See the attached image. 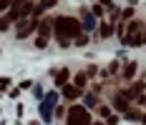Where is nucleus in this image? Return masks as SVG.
Returning a JSON list of instances; mask_svg holds the SVG:
<instances>
[{"label":"nucleus","mask_w":146,"mask_h":125,"mask_svg":"<svg viewBox=\"0 0 146 125\" xmlns=\"http://www.w3.org/2000/svg\"><path fill=\"white\" fill-rule=\"evenodd\" d=\"M118 123V115H111V118H108V123H106V125H116Z\"/></svg>","instance_id":"b1692460"},{"label":"nucleus","mask_w":146,"mask_h":125,"mask_svg":"<svg viewBox=\"0 0 146 125\" xmlns=\"http://www.w3.org/2000/svg\"><path fill=\"white\" fill-rule=\"evenodd\" d=\"M91 13L96 15V18H101V15H103V8H101V5H93V10H91Z\"/></svg>","instance_id":"412c9836"},{"label":"nucleus","mask_w":146,"mask_h":125,"mask_svg":"<svg viewBox=\"0 0 146 125\" xmlns=\"http://www.w3.org/2000/svg\"><path fill=\"white\" fill-rule=\"evenodd\" d=\"M10 25H13V20H10L8 15H3V18H0V33H5V30L10 28Z\"/></svg>","instance_id":"4468645a"},{"label":"nucleus","mask_w":146,"mask_h":125,"mask_svg":"<svg viewBox=\"0 0 146 125\" xmlns=\"http://www.w3.org/2000/svg\"><path fill=\"white\" fill-rule=\"evenodd\" d=\"M86 43H88V35H83V33L76 38V45H86Z\"/></svg>","instance_id":"aec40b11"},{"label":"nucleus","mask_w":146,"mask_h":125,"mask_svg":"<svg viewBox=\"0 0 146 125\" xmlns=\"http://www.w3.org/2000/svg\"><path fill=\"white\" fill-rule=\"evenodd\" d=\"M66 123L68 125H91V110L83 108V105H71L68 108V115H66Z\"/></svg>","instance_id":"f03ea898"},{"label":"nucleus","mask_w":146,"mask_h":125,"mask_svg":"<svg viewBox=\"0 0 146 125\" xmlns=\"http://www.w3.org/2000/svg\"><path fill=\"white\" fill-rule=\"evenodd\" d=\"M129 103H131V100H129V98L123 95V93H116V95H113V108H116L118 113L131 110V108H129Z\"/></svg>","instance_id":"423d86ee"},{"label":"nucleus","mask_w":146,"mask_h":125,"mask_svg":"<svg viewBox=\"0 0 146 125\" xmlns=\"http://www.w3.org/2000/svg\"><path fill=\"white\" fill-rule=\"evenodd\" d=\"M35 28H38V18H25V20L18 23V28H15V38H18V40H25Z\"/></svg>","instance_id":"7ed1b4c3"},{"label":"nucleus","mask_w":146,"mask_h":125,"mask_svg":"<svg viewBox=\"0 0 146 125\" xmlns=\"http://www.w3.org/2000/svg\"><path fill=\"white\" fill-rule=\"evenodd\" d=\"M53 28H56V38H58L60 45H68L71 38H78L81 35V23L71 18V15H58L56 20H53Z\"/></svg>","instance_id":"f257e3e1"},{"label":"nucleus","mask_w":146,"mask_h":125,"mask_svg":"<svg viewBox=\"0 0 146 125\" xmlns=\"http://www.w3.org/2000/svg\"><path fill=\"white\" fill-rule=\"evenodd\" d=\"M56 3H58V0H40V3H38V8H40V10H48V8H53Z\"/></svg>","instance_id":"2eb2a0df"},{"label":"nucleus","mask_w":146,"mask_h":125,"mask_svg":"<svg viewBox=\"0 0 146 125\" xmlns=\"http://www.w3.org/2000/svg\"><path fill=\"white\" fill-rule=\"evenodd\" d=\"M56 115H58V118H66V115H68V110H66V108H56Z\"/></svg>","instance_id":"4be33fe9"},{"label":"nucleus","mask_w":146,"mask_h":125,"mask_svg":"<svg viewBox=\"0 0 146 125\" xmlns=\"http://www.w3.org/2000/svg\"><path fill=\"white\" fill-rule=\"evenodd\" d=\"M35 98H38V100H43V88H40V85L35 88Z\"/></svg>","instance_id":"5701e85b"},{"label":"nucleus","mask_w":146,"mask_h":125,"mask_svg":"<svg viewBox=\"0 0 146 125\" xmlns=\"http://www.w3.org/2000/svg\"><path fill=\"white\" fill-rule=\"evenodd\" d=\"M53 103H56V93H50L48 98H43V103H40V115H43V120H50L53 118Z\"/></svg>","instance_id":"20e7f679"},{"label":"nucleus","mask_w":146,"mask_h":125,"mask_svg":"<svg viewBox=\"0 0 146 125\" xmlns=\"http://www.w3.org/2000/svg\"><path fill=\"white\" fill-rule=\"evenodd\" d=\"M98 113H101V115L106 118V120L111 118V108H108V105H101V108H98Z\"/></svg>","instance_id":"a211bd4d"},{"label":"nucleus","mask_w":146,"mask_h":125,"mask_svg":"<svg viewBox=\"0 0 146 125\" xmlns=\"http://www.w3.org/2000/svg\"><path fill=\"white\" fill-rule=\"evenodd\" d=\"M141 43H146V28H144V33H141Z\"/></svg>","instance_id":"393cba45"},{"label":"nucleus","mask_w":146,"mask_h":125,"mask_svg":"<svg viewBox=\"0 0 146 125\" xmlns=\"http://www.w3.org/2000/svg\"><path fill=\"white\" fill-rule=\"evenodd\" d=\"M86 80H88V75H86V73H78V75L73 78V85H76L78 90H83V85H86Z\"/></svg>","instance_id":"9b49d317"},{"label":"nucleus","mask_w":146,"mask_h":125,"mask_svg":"<svg viewBox=\"0 0 146 125\" xmlns=\"http://www.w3.org/2000/svg\"><path fill=\"white\" fill-rule=\"evenodd\" d=\"M13 3H15V0H0V13H3V10H10Z\"/></svg>","instance_id":"dca6fc26"},{"label":"nucleus","mask_w":146,"mask_h":125,"mask_svg":"<svg viewBox=\"0 0 146 125\" xmlns=\"http://www.w3.org/2000/svg\"><path fill=\"white\" fill-rule=\"evenodd\" d=\"M68 78H71V73H68V68H60V70H56L53 73V80H56V85H68Z\"/></svg>","instance_id":"0eeeda50"},{"label":"nucleus","mask_w":146,"mask_h":125,"mask_svg":"<svg viewBox=\"0 0 146 125\" xmlns=\"http://www.w3.org/2000/svg\"><path fill=\"white\" fill-rule=\"evenodd\" d=\"M98 103V98H96V93H91V95H86V105L91 108V105H96Z\"/></svg>","instance_id":"f3484780"},{"label":"nucleus","mask_w":146,"mask_h":125,"mask_svg":"<svg viewBox=\"0 0 146 125\" xmlns=\"http://www.w3.org/2000/svg\"><path fill=\"white\" fill-rule=\"evenodd\" d=\"M98 35H101V38H111V35H113V25H111V23H103Z\"/></svg>","instance_id":"ddd939ff"},{"label":"nucleus","mask_w":146,"mask_h":125,"mask_svg":"<svg viewBox=\"0 0 146 125\" xmlns=\"http://www.w3.org/2000/svg\"><path fill=\"white\" fill-rule=\"evenodd\" d=\"M83 90H78L76 85H63V98H68V100H78Z\"/></svg>","instance_id":"6e6552de"},{"label":"nucleus","mask_w":146,"mask_h":125,"mask_svg":"<svg viewBox=\"0 0 146 125\" xmlns=\"http://www.w3.org/2000/svg\"><path fill=\"white\" fill-rule=\"evenodd\" d=\"M91 125H106V123H91Z\"/></svg>","instance_id":"a878e982"},{"label":"nucleus","mask_w":146,"mask_h":125,"mask_svg":"<svg viewBox=\"0 0 146 125\" xmlns=\"http://www.w3.org/2000/svg\"><path fill=\"white\" fill-rule=\"evenodd\" d=\"M50 33H53V20L50 18H45V20H40L38 23V38H50Z\"/></svg>","instance_id":"39448f33"},{"label":"nucleus","mask_w":146,"mask_h":125,"mask_svg":"<svg viewBox=\"0 0 146 125\" xmlns=\"http://www.w3.org/2000/svg\"><path fill=\"white\" fill-rule=\"evenodd\" d=\"M81 15H83V25H86V33H91V30L96 28V23H93V18H91V15H88L86 10H83Z\"/></svg>","instance_id":"f8f14e48"},{"label":"nucleus","mask_w":146,"mask_h":125,"mask_svg":"<svg viewBox=\"0 0 146 125\" xmlns=\"http://www.w3.org/2000/svg\"><path fill=\"white\" fill-rule=\"evenodd\" d=\"M133 75H136V63H126V65H123V78L131 80Z\"/></svg>","instance_id":"9d476101"},{"label":"nucleus","mask_w":146,"mask_h":125,"mask_svg":"<svg viewBox=\"0 0 146 125\" xmlns=\"http://www.w3.org/2000/svg\"><path fill=\"white\" fill-rule=\"evenodd\" d=\"M126 33H129V35H141V33H144V23H141V20H131Z\"/></svg>","instance_id":"1a4fd4ad"},{"label":"nucleus","mask_w":146,"mask_h":125,"mask_svg":"<svg viewBox=\"0 0 146 125\" xmlns=\"http://www.w3.org/2000/svg\"><path fill=\"white\" fill-rule=\"evenodd\" d=\"M141 120H144V123H146V115H144V118H141Z\"/></svg>","instance_id":"bb28decb"},{"label":"nucleus","mask_w":146,"mask_h":125,"mask_svg":"<svg viewBox=\"0 0 146 125\" xmlns=\"http://www.w3.org/2000/svg\"><path fill=\"white\" fill-rule=\"evenodd\" d=\"M45 45H48V40H45V38H35V48H38V50H43Z\"/></svg>","instance_id":"6ab92c4d"}]
</instances>
